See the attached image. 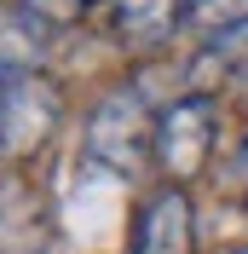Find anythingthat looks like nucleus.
Segmentation results:
<instances>
[{
    "label": "nucleus",
    "mask_w": 248,
    "mask_h": 254,
    "mask_svg": "<svg viewBox=\"0 0 248 254\" xmlns=\"http://www.w3.org/2000/svg\"><path fill=\"white\" fill-rule=\"evenodd\" d=\"M35 23L41 17H17L6 12L0 17V75L12 81V75H35V64H41V35H35Z\"/></svg>",
    "instance_id": "7"
},
{
    "label": "nucleus",
    "mask_w": 248,
    "mask_h": 254,
    "mask_svg": "<svg viewBox=\"0 0 248 254\" xmlns=\"http://www.w3.org/2000/svg\"><path fill=\"white\" fill-rule=\"evenodd\" d=\"M231 254H248V249H231Z\"/></svg>",
    "instance_id": "13"
},
{
    "label": "nucleus",
    "mask_w": 248,
    "mask_h": 254,
    "mask_svg": "<svg viewBox=\"0 0 248 254\" xmlns=\"http://www.w3.org/2000/svg\"><path fill=\"white\" fill-rule=\"evenodd\" d=\"M87 0H23V12L29 17H47V23H69Z\"/></svg>",
    "instance_id": "9"
},
{
    "label": "nucleus",
    "mask_w": 248,
    "mask_h": 254,
    "mask_svg": "<svg viewBox=\"0 0 248 254\" xmlns=\"http://www.w3.org/2000/svg\"><path fill=\"white\" fill-rule=\"evenodd\" d=\"M0 93H6V75H0Z\"/></svg>",
    "instance_id": "12"
},
{
    "label": "nucleus",
    "mask_w": 248,
    "mask_h": 254,
    "mask_svg": "<svg viewBox=\"0 0 248 254\" xmlns=\"http://www.w3.org/2000/svg\"><path fill=\"white\" fill-rule=\"evenodd\" d=\"M190 23L208 35L219 29V41H225V35L248 29V0H190Z\"/></svg>",
    "instance_id": "8"
},
{
    "label": "nucleus",
    "mask_w": 248,
    "mask_h": 254,
    "mask_svg": "<svg viewBox=\"0 0 248 254\" xmlns=\"http://www.w3.org/2000/svg\"><path fill=\"white\" fill-rule=\"evenodd\" d=\"M116 35L133 47H162L179 23L190 17V0H110Z\"/></svg>",
    "instance_id": "6"
},
{
    "label": "nucleus",
    "mask_w": 248,
    "mask_h": 254,
    "mask_svg": "<svg viewBox=\"0 0 248 254\" xmlns=\"http://www.w3.org/2000/svg\"><path fill=\"white\" fill-rule=\"evenodd\" d=\"M133 254H190V196L185 190H156L139 208Z\"/></svg>",
    "instance_id": "5"
},
{
    "label": "nucleus",
    "mask_w": 248,
    "mask_h": 254,
    "mask_svg": "<svg viewBox=\"0 0 248 254\" xmlns=\"http://www.w3.org/2000/svg\"><path fill=\"white\" fill-rule=\"evenodd\" d=\"M214 127H219V110L214 98H173L168 110L156 116V162L173 185H185L208 168V150H214Z\"/></svg>",
    "instance_id": "1"
},
{
    "label": "nucleus",
    "mask_w": 248,
    "mask_h": 254,
    "mask_svg": "<svg viewBox=\"0 0 248 254\" xmlns=\"http://www.w3.org/2000/svg\"><path fill=\"white\" fill-rule=\"evenodd\" d=\"M144 144L156 150L150 104H144L133 87L110 93L104 104L93 110V122H87V150H93L104 168H116V174H133V168H139V156H144Z\"/></svg>",
    "instance_id": "2"
},
{
    "label": "nucleus",
    "mask_w": 248,
    "mask_h": 254,
    "mask_svg": "<svg viewBox=\"0 0 248 254\" xmlns=\"http://www.w3.org/2000/svg\"><path fill=\"white\" fill-rule=\"evenodd\" d=\"M63 104H58V87L47 75H12L6 93H0V156H35L41 144L52 139Z\"/></svg>",
    "instance_id": "3"
},
{
    "label": "nucleus",
    "mask_w": 248,
    "mask_h": 254,
    "mask_svg": "<svg viewBox=\"0 0 248 254\" xmlns=\"http://www.w3.org/2000/svg\"><path fill=\"white\" fill-rule=\"evenodd\" d=\"M47 202L23 174H0V254H47Z\"/></svg>",
    "instance_id": "4"
},
{
    "label": "nucleus",
    "mask_w": 248,
    "mask_h": 254,
    "mask_svg": "<svg viewBox=\"0 0 248 254\" xmlns=\"http://www.w3.org/2000/svg\"><path fill=\"white\" fill-rule=\"evenodd\" d=\"M243 179H248V139H243Z\"/></svg>",
    "instance_id": "11"
},
{
    "label": "nucleus",
    "mask_w": 248,
    "mask_h": 254,
    "mask_svg": "<svg viewBox=\"0 0 248 254\" xmlns=\"http://www.w3.org/2000/svg\"><path fill=\"white\" fill-rule=\"evenodd\" d=\"M219 58L231 64V69H248V29H237V35H225V41H219Z\"/></svg>",
    "instance_id": "10"
}]
</instances>
